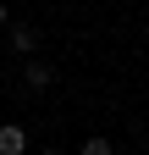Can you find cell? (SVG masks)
<instances>
[{"mask_svg":"<svg viewBox=\"0 0 149 155\" xmlns=\"http://www.w3.org/2000/svg\"><path fill=\"white\" fill-rule=\"evenodd\" d=\"M22 150H28V133L17 122H6V127H0V155H22Z\"/></svg>","mask_w":149,"mask_h":155,"instance_id":"1","label":"cell"},{"mask_svg":"<svg viewBox=\"0 0 149 155\" xmlns=\"http://www.w3.org/2000/svg\"><path fill=\"white\" fill-rule=\"evenodd\" d=\"M50 78H55V72H50L44 61H28V89H44V83H50Z\"/></svg>","mask_w":149,"mask_h":155,"instance_id":"2","label":"cell"},{"mask_svg":"<svg viewBox=\"0 0 149 155\" xmlns=\"http://www.w3.org/2000/svg\"><path fill=\"white\" fill-rule=\"evenodd\" d=\"M11 45H17V50H22V55H28L33 45H39V33H33V28H11Z\"/></svg>","mask_w":149,"mask_h":155,"instance_id":"3","label":"cell"},{"mask_svg":"<svg viewBox=\"0 0 149 155\" xmlns=\"http://www.w3.org/2000/svg\"><path fill=\"white\" fill-rule=\"evenodd\" d=\"M83 155H110V139H88V144H83Z\"/></svg>","mask_w":149,"mask_h":155,"instance_id":"4","label":"cell"},{"mask_svg":"<svg viewBox=\"0 0 149 155\" xmlns=\"http://www.w3.org/2000/svg\"><path fill=\"white\" fill-rule=\"evenodd\" d=\"M0 28H6V6H0Z\"/></svg>","mask_w":149,"mask_h":155,"instance_id":"5","label":"cell"},{"mask_svg":"<svg viewBox=\"0 0 149 155\" xmlns=\"http://www.w3.org/2000/svg\"><path fill=\"white\" fill-rule=\"evenodd\" d=\"M44 155H61V150H44Z\"/></svg>","mask_w":149,"mask_h":155,"instance_id":"6","label":"cell"}]
</instances>
